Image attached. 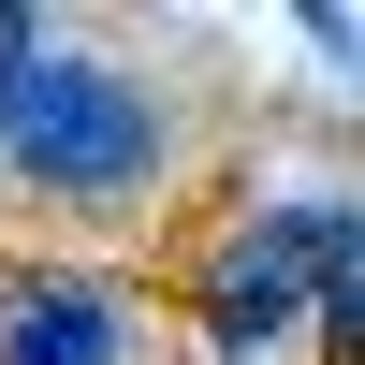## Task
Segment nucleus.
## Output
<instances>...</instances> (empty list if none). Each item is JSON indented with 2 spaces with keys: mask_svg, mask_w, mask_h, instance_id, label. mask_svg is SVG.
I'll return each instance as SVG.
<instances>
[{
  "mask_svg": "<svg viewBox=\"0 0 365 365\" xmlns=\"http://www.w3.org/2000/svg\"><path fill=\"white\" fill-rule=\"evenodd\" d=\"M175 307L220 365H351L365 351V205L336 175H292V190H234L205 220V249L175 263Z\"/></svg>",
  "mask_w": 365,
  "mask_h": 365,
  "instance_id": "obj_1",
  "label": "nucleus"
},
{
  "mask_svg": "<svg viewBox=\"0 0 365 365\" xmlns=\"http://www.w3.org/2000/svg\"><path fill=\"white\" fill-rule=\"evenodd\" d=\"M175 175H190V88H161L146 58H103V44L58 29L15 132H0V190L44 205V220L117 234V220H161Z\"/></svg>",
  "mask_w": 365,
  "mask_h": 365,
  "instance_id": "obj_2",
  "label": "nucleus"
},
{
  "mask_svg": "<svg viewBox=\"0 0 365 365\" xmlns=\"http://www.w3.org/2000/svg\"><path fill=\"white\" fill-rule=\"evenodd\" d=\"M161 292L73 249H0V365H146Z\"/></svg>",
  "mask_w": 365,
  "mask_h": 365,
  "instance_id": "obj_3",
  "label": "nucleus"
},
{
  "mask_svg": "<svg viewBox=\"0 0 365 365\" xmlns=\"http://www.w3.org/2000/svg\"><path fill=\"white\" fill-rule=\"evenodd\" d=\"M44 44H58V15L0 0V132H15V103H29V73H44Z\"/></svg>",
  "mask_w": 365,
  "mask_h": 365,
  "instance_id": "obj_4",
  "label": "nucleus"
}]
</instances>
